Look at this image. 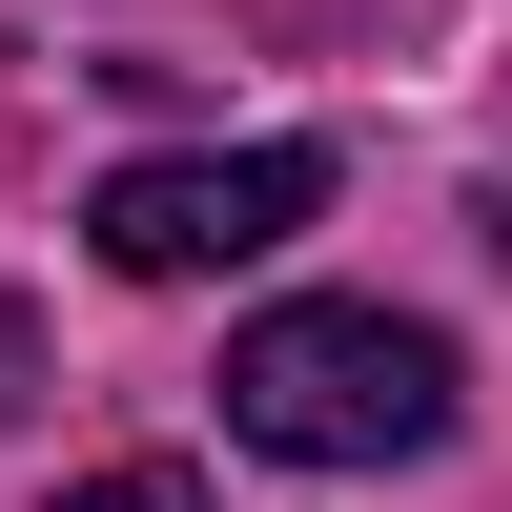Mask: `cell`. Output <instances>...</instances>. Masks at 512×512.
<instances>
[{
  "instance_id": "6da1fadb",
  "label": "cell",
  "mask_w": 512,
  "mask_h": 512,
  "mask_svg": "<svg viewBox=\"0 0 512 512\" xmlns=\"http://www.w3.org/2000/svg\"><path fill=\"white\" fill-rule=\"evenodd\" d=\"M226 431L287 451V472H390V451L451 431V349H431L410 308H349V287L246 308V328H226Z\"/></svg>"
},
{
  "instance_id": "7a4b0ae2",
  "label": "cell",
  "mask_w": 512,
  "mask_h": 512,
  "mask_svg": "<svg viewBox=\"0 0 512 512\" xmlns=\"http://www.w3.org/2000/svg\"><path fill=\"white\" fill-rule=\"evenodd\" d=\"M287 226H328V144H185V164H103V205H82V246H103L123 287H226V267H267Z\"/></svg>"
},
{
  "instance_id": "3957f363",
  "label": "cell",
  "mask_w": 512,
  "mask_h": 512,
  "mask_svg": "<svg viewBox=\"0 0 512 512\" xmlns=\"http://www.w3.org/2000/svg\"><path fill=\"white\" fill-rule=\"evenodd\" d=\"M62 512H205V472H164V451H123V472H82Z\"/></svg>"
},
{
  "instance_id": "277c9868",
  "label": "cell",
  "mask_w": 512,
  "mask_h": 512,
  "mask_svg": "<svg viewBox=\"0 0 512 512\" xmlns=\"http://www.w3.org/2000/svg\"><path fill=\"white\" fill-rule=\"evenodd\" d=\"M21 390H41V308L0 287V410H21Z\"/></svg>"
}]
</instances>
